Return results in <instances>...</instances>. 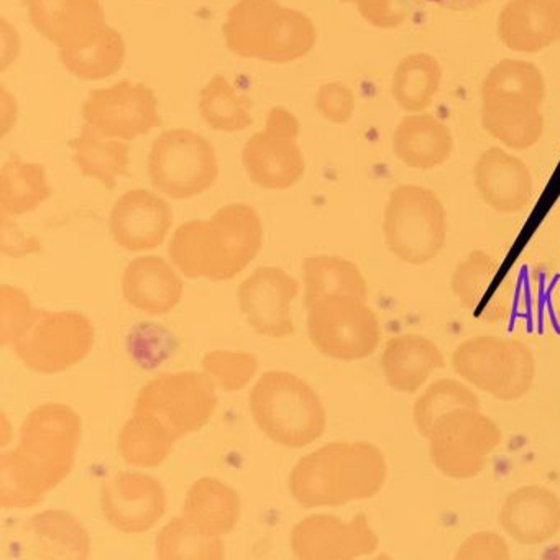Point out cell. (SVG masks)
<instances>
[{"instance_id":"4316f807","label":"cell","mask_w":560,"mask_h":560,"mask_svg":"<svg viewBox=\"0 0 560 560\" xmlns=\"http://www.w3.org/2000/svg\"><path fill=\"white\" fill-rule=\"evenodd\" d=\"M480 97L487 109L537 110L546 101V80L530 61L501 60L485 77Z\"/></svg>"},{"instance_id":"7bdbcfd3","label":"cell","mask_w":560,"mask_h":560,"mask_svg":"<svg viewBox=\"0 0 560 560\" xmlns=\"http://www.w3.org/2000/svg\"><path fill=\"white\" fill-rule=\"evenodd\" d=\"M346 4H355L363 21L382 31H393L405 24L408 12L396 4V0H340Z\"/></svg>"},{"instance_id":"2e32d148","label":"cell","mask_w":560,"mask_h":560,"mask_svg":"<svg viewBox=\"0 0 560 560\" xmlns=\"http://www.w3.org/2000/svg\"><path fill=\"white\" fill-rule=\"evenodd\" d=\"M378 546V534L363 513L350 521L336 514H311L291 530V550L301 560L359 559L372 556Z\"/></svg>"},{"instance_id":"1f68e13d","label":"cell","mask_w":560,"mask_h":560,"mask_svg":"<svg viewBox=\"0 0 560 560\" xmlns=\"http://www.w3.org/2000/svg\"><path fill=\"white\" fill-rule=\"evenodd\" d=\"M51 196L47 172L40 163L11 159L0 173V214L21 218L40 208Z\"/></svg>"},{"instance_id":"30bf717a","label":"cell","mask_w":560,"mask_h":560,"mask_svg":"<svg viewBox=\"0 0 560 560\" xmlns=\"http://www.w3.org/2000/svg\"><path fill=\"white\" fill-rule=\"evenodd\" d=\"M307 310V334L323 355L339 362H359L375 353L382 326L365 300L329 296Z\"/></svg>"},{"instance_id":"ab89813d","label":"cell","mask_w":560,"mask_h":560,"mask_svg":"<svg viewBox=\"0 0 560 560\" xmlns=\"http://www.w3.org/2000/svg\"><path fill=\"white\" fill-rule=\"evenodd\" d=\"M24 291L9 284L0 287V343L11 347L37 316Z\"/></svg>"},{"instance_id":"836d02e7","label":"cell","mask_w":560,"mask_h":560,"mask_svg":"<svg viewBox=\"0 0 560 560\" xmlns=\"http://www.w3.org/2000/svg\"><path fill=\"white\" fill-rule=\"evenodd\" d=\"M458 409H481L477 393L464 380H435L418 396L412 406L416 431L428 439L442 418Z\"/></svg>"},{"instance_id":"3957f363","label":"cell","mask_w":560,"mask_h":560,"mask_svg":"<svg viewBox=\"0 0 560 560\" xmlns=\"http://www.w3.org/2000/svg\"><path fill=\"white\" fill-rule=\"evenodd\" d=\"M388 460L372 442H330L298 460L291 497L306 508H336L375 498L385 488Z\"/></svg>"},{"instance_id":"9c48e42d","label":"cell","mask_w":560,"mask_h":560,"mask_svg":"<svg viewBox=\"0 0 560 560\" xmlns=\"http://www.w3.org/2000/svg\"><path fill=\"white\" fill-rule=\"evenodd\" d=\"M96 343L94 324L77 311L38 310L12 352L32 372L55 375L83 362Z\"/></svg>"},{"instance_id":"e575fe53","label":"cell","mask_w":560,"mask_h":560,"mask_svg":"<svg viewBox=\"0 0 560 560\" xmlns=\"http://www.w3.org/2000/svg\"><path fill=\"white\" fill-rule=\"evenodd\" d=\"M176 439L159 422L133 412L119 435L120 457L137 468H153L168 460Z\"/></svg>"},{"instance_id":"ba28073f","label":"cell","mask_w":560,"mask_h":560,"mask_svg":"<svg viewBox=\"0 0 560 560\" xmlns=\"http://www.w3.org/2000/svg\"><path fill=\"white\" fill-rule=\"evenodd\" d=\"M219 406L218 388L205 372L163 373L137 395L133 412L159 422L176 441L211 422Z\"/></svg>"},{"instance_id":"b9f144b4","label":"cell","mask_w":560,"mask_h":560,"mask_svg":"<svg viewBox=\"0 0 560 560\" xmlns=\"http://www.w3.org/2000/svg\"><path fill=\"white\" fill-rule=\"evenodd\" d=\"M316 107L329 122L346 124L355 110V94L342 83L324 84L317 93Z\"/></svg>"},{"instance_id":"ffe728a7","label":"cell","mask_w":560,"mask_h":560,"mask_svg":"<svg viewBox=\"0 0 560 560\" xmlns=\"http://www.w3.org/2000/svg\"><path fill=\"white\" fill-rule=\"evenodd\" d=\"M15 556L22 559L86 560L91 536L74 514L47 510L28 517L15 536Z\"/></svg>"},{"instance_id":"e0dca14e","label":"cell","mask_w":560,"mask_h":560,"mask_svg":"<svg viewBox=\"0 0 560 560\" xmlns=\"http://www.w3.org/2000/svg\"><path fill=\"white\" fill-rule=\"evenodd\" d=\"M298 293L300 283L283 268L260 267L238 287V307L255 332L287 339L296 332L293 303Z\"/></svg>"},{"instance_id":"ee69618b","label":"cell","mask_w":560,"mask_h":560,"mask_svg":"<svg viewBox=\"0 0 560 560\" xmlns=\"http://www.w3.org/2000/svg\"><path fill=\"white\" fill-rule=\"evenodd\" d=\"M0 219H2L0 221V248L4 254L22 257V255L42 250L40 242L22 234L15 228L14 222H11V218L0 214Z\"/></svg>"},{"instance_id":"484cf974","label":"cell","mask_w":560,"mask_h":560,"mask_svg":"<svg viewBox=\"0 0 560 560\" xmlns=\"http://www.w3.org/2000/svg\"><path fill=\"white\" fill-rule=\"evenodd\" d=\"M382 372L389 388L401 395H415L445 366L438 343L421 334L392 337L382 352Z\"/></svg>"},{"instance_id":"52a82bcc","label":"cell","mask_w":560,"mask_h":560,"mask_svg":"<svg viewBox=\"0 0 560 560\" xmlns=\"http://www.w3.org/2000/svg\"><path fill=\"white\" fill-rule=\"evenodd\" d=\"M383 237L402 264H431L447 242V211L438 192L418 185L396 186L383 212Z\"/></svg>"},{"instance_id":"f35d334b","label":"cell","mask_w":560,"mask_h":560,"mask_svg":"<svg viewBox=\"0 0 560 560\" xmlns=\"http://www.w3.org/2000/svg\"><path fill=\"white\" fill-rule=\"evenodd\" d=\"M201 366L215 388L234 393L244 389L257 375L258 359L250 352L212 350L202 357Z\"/></svg>"},{"instance_id":"f1b7e54d","label":"cell","mask_w":560,"mask_h":560,"mask_svg":"<svg viewBox=\"0 0 560 560\" xmlns=\"http://www.w3.org/2000/svg\"><path fill=\"white\" fill-rule=\"evenodd\" d=\"M242 498L237 490L215 477L196 480L186 493L182 516L209 536L224 537L237 526Z\"/></svg>"},{"instance_id":"83f0119b","label":"cell","mask_w":560,"mask_h":560,"mask_svg":"<svg viewBox=\"0 0 560 560\" xmlns=\"http://www.w3.org/2000/svg\"><path fill=\"white\" fill-rule=\"evenodd\" d=\"M393 152L408 168H438L451 159L454 137L431 114H411L401 119L393 133Z\"/></svg>"},{"instance_id":"277c9868","label":"cell","mask_w":560,"mask_h":560,"mask_svg":"<svg viewBox=\"0 0 560 560\" xmlns=\"http://www.w3.org/2000/svg\"><path fill=\"white\" fill-rule=\"evenodd\" d=\"M222 32L229 50L237 57L278 65L306 57L317 38L306 14L283 8L278 0H238Z\"/></svg>"},{"instance_id":"d6a6232c","label":"cell","mask_w":560,"mask_h":560,"mask_svg":"<svg viewBox=\"0 0 560 560\" xmlns=\"http://www.w3.org/2000/svg\"><path fill=\"white\" fill-rule=\"evenodd\" d=\"M442 83V67L429 54L402 58L393 74L392 94L396 104L409 114H421L431 106Z\"/></svg>"},{"instance_id":"8992f818","label":"cell","mask_w":560,"mask_h":560,"mask_svg":"<svg viewBox=\"0 0 560 560\" xmlns=\"http://www.w3.org/2000/svg\"><path fill=\"white\" fill-rule=\"evenodd\" d=\"M454 372L471 388L498 401L524 398L536 380V359L520 339L481 334L458 343L452 353Z\"/></svg>"},{"instance_id":"9a60e30c","label":"cell","mask_w":560,"mask_h":560,"mask_svg":"<svg viewBox=\"0 0 560 560\" xmlns=\"http://www.w3.org/2000/svg\"><path fill=\"white\" fill-rule=\"evenodd\" d=\"M83 119L100 136L124 142L162 126L155 93L145 84L130 81L93 91L84 103Z\"/></svg>"},{"instance_id":"4fadbf2b","label":"cell","mask_w":560,"mask_h":560,"mask_svg":"<svg viewBox=\"0 0 560 560\" xmlns=\"http://www.w3.org/2000/svg\"><path fill=\"white\" fill-rule=\"evenodd\" d=\"M300 120L284 107L268 113L267 126L245 143L242 163L252 183L265 189L293 188L306 163L300 143Z\"/></svg>"},{"instance_id":"f546056e","label":"cell","mask_w":560,"mask_h":560,"mask_svg":"<svg viewBox=\"0 0 560 560\" xmlns=\"http://www.w3.org/2000/svg\"><path fill=\"white\" fill-rule=\"evenodd\" d=\"M304 306L329 296L369 298V283L359 265L337 255H313L303 264Z\"/></svg>"},{"instance_id":"7c38bea8","label":"cell","mask_w":560,"mask_h":560,"mask_svg":"<svg viewBox=\"0 0 560 560\" xmlns=\"http://www.w3.org/2000/svg\"><path fill=\"white\" fill-rule=\"evenodd\" d=\"M152 185L168 198L183 201L196 198L214 186L219 178L214 147L188 129L163 132L153 142L149 156Z\"/></svg>"},{"instance_id":"cb8c5ba5","label":"cell","mask_w":560,"mask_h":560,"mask_svg":"<svg viewBox=\"0 0 560 560\" xmlns=\"http://www.w3.org/2000/svg\"><path fill=\"white\" fill-rule=\"evenodd\" d=\"M497 34L516 54L552 47L560 42V0H510L498 15Z\"/></svg>"},{"instance_id":"60d3db41","label":"cell","mask_w":560,"mask_h":560,"mask_svg":"<svg viewBox=\"0 0 560 560\" xmlns=\"http://www.w3.org/2000/svg\"><path fill=\"white\" fill-rule=\"evenodd\" d=\"M457 560H510L506 539L494 530H478L462 540L455 552Z\"/></svg>"},{"instance_id":"5b68a950","label":"cell","mask_w":560,"mask_h":560,"mask_svg":"<svg viewBox=\"0 0 560 560\" xmlns=\"http://www.w3.org/2000/svg\"><path fill=\"white\" fill-rule=\"evenodd\" d=\"M255 424L275 444L301 448L323 438L327 412L316 389L294 373L265 372L250 392Z\"/></svg>"},{"instance_id":"5bb4252c","label":"cell","mask_w":560,"mask_h":560,"mask_svg":"<svg viewBox=\"0 0 560 560\" xmlns=\"http://www.w3.org/2000/svg\"><path fill=\"white\" fill-rule=\"evenodd\" d=\"M451 290L460 306L483 323H504L516 304V278L485 250L470 252L455 267Z\"/></svg>"},{"instance_id":"6da1fadb","label":"cell","mask_w":560,"mask_h":560,"mask_svg":"<svg viewBox=\"0 0 560 560\" xmlns=\"http://www.w3.org/2000/svg\"><path fill=\"white\" fill-rule=\"evenodd\" d=\"M83 434L80 415L61 402H45L22 422L19 444L0 454V506L25 510L44 501L77 464Z\"/></svg>"},{"instance_id":"f6af8a7d","label":"cell","mask_w":560,"mask_h":560,"mask_svg":"<svg viewBox=\"0 0 560 560\" xmlns=\"http://www.w3.org/2000/svg\"><path fill=\"white\" fill-rule=\"evenodd\" d=\"M424 4L435 8L447 9V11L465 12L474 11L487 4L488 0H422Z\"/></svg>"},{"instance_id":"4dcf8cb0","label":"cell","mask_w":560,"mask_h":560,"mask_svg":"<svg viewBox=\"0 0 560 560\" xmlns=\"http://www.w3.org/2000/svg\"><path fill=\"white\" fill-rule=\"evenodd\" d=\"M70 147L74 152V163L81 173L103 183L107 189L116 188L117 178L129 173V145L120 140L100 136L86 124L80 136L71 140Z\"/></svg>"},{"instance_id":"44dd1931","label":"cell","mask_w":560,"mask_h":560,"mask_svg":"<svg viewBox=\"0 0 560 560\" xmlns=\"http://www.w3.org/2000/svg\"><path fill=\"white\" fill-rule=\"evenodd\" d=\"M172 225V206L147 189H130L110 211V235L124 250H153L165 242Z\"/></svg>"},{"instance_id":"7a4b0ae2","label":"cell","mask_w":560,"mask_h":560,"mask_svg":"<svg viewBox=\"0 0 560 560\" xmlns=\"http://www.w3.org/2000/svg\"><path fill=\"white\" fill-rule=\"evenodd\" d=\"M264 224L252 206L228 205L206 221L179 225L170 242L168 257L183 277L229 281L260 254Z\"/></svg>"},{"instance_id":"d4e9b609","label":"cell","mask_w":560,"mask_h":560,"mask_svg":"<svg viewBox=\"0 0 560 560\" xmlns=\"http://www.w3.org/2000/svg\"><path fill=\"white\" fill-rule=\"evenodd\" d=\"M185 283L178 270L156 255L137 257L127 265L122 277L124 300L150 316L172 313L182 303Z\"/></svg>"},{"instance_id":"8fae6325","label":"cell","mask_w":560,"mask_h":560,"mask_svg":"<svg viewBox=\"0 0 560 560\" xmlns=\"http://www.w3.org/2000/svg\"><path fill=\"white\" fill-rule=\"evenodd\" d=\"M503 441L500 424L481 409H458L442 418L429 434V455L439 474L470 480L487 467Z\"/></svg>"},{"instance_id":"7402d4cb","label":"cell","mask_w":560,"mask_h":560,"mask_svg":"<svg viewBox=\"0 0 560 560\" xmlns=\"http://www.w3.org/2000/svg\"><path fill=\"white\" fill-rule=\"evenodd\" d=\"M503 533L521 546H542L560 533V498L544 485H524L504 498L498 513Z\"/></svg>"},{"instance_id":"d590c367","label":"cell","mask_w":560,"mask_h":560,"mask_svg":"<svg viewBox=\"0 0 560 560\" xmlns=\"http://www.w3.org/2000/svg\"><path fill=\"white\" fill-rule=\"evenodd\" d=\"M252 100L238 94L235 88L218 74L212 78L199 94V113L211 129L221 132H241L254 124Z\"/></svg>"},{"instance_id":"8d00e7d4","label":"cell","mask_w":560,"mask_h":560,"mask_svg":"<svg viewBox=\"0 0 560 560\" xmlns=\"http://www.w3.org/2000/svg\"><path fill=\"white\" fill-rule=\"evenodd\" d=\"M60 60L73 77L84 81L114 77L126 61V42L116 28L107 25L93 44L80 50H61Z\"/></svg>"},{"instance_id":"ac0fdd59","label":"cell","mask_w":560,"mask_h":560,"mask_svg":"<svg viewBox=\"0 0 560 560\" xmlns=\"http://www.w3.org/2000/svg\"><path fill=\"white\" fill-rule=\"evenodd\" d=\"M166 490L159 478L143 471H119L101 487V511L120 533L153 529L166 513Z\"/></svg>"},{"instance_id":"d6986e66","label":"cell","mask_w":560,"mask_h":560,"mask_svg":"<svg viewBox=\"0 0 560 560\" xmlns=\"http://www.w3.org/2000/svg\"><path fill=\"white\" fill-rule=\"evenodd\" d=\"M28 19L38 34L58 50H80L106 31L100 0H24Z\"/></svg>"},{"instance_id":"74e56055","label":"cell","mask_w":560,"mask_h":560,"mask_svg":"<svg viewBox=\"0 0 560 560\" xmlns=\"http://www.w3.org/2000/svg\"><path fill=\"white\" fill-rule=\"evenodd\" d=\"M155 550L160 560H222L225 557L222 537L202 533L182 514L160 529Z\"/></svg>"},{"instance_id":"603a6c76","label":"cell","mask_w":560,"mask_h":560,"mask_svg":"<svg viewBox=\"0 0 560 560\" xmlns=\"http://www.w3.org/2000/svg\"><path fill=\"white\" fill-rule=\"evenodd\" d=\"M474 179L485 205L500 214L524 211L533 199V176L526 163L500 147L488 149L478 156Z\"/></svg>"}]
</instances>
